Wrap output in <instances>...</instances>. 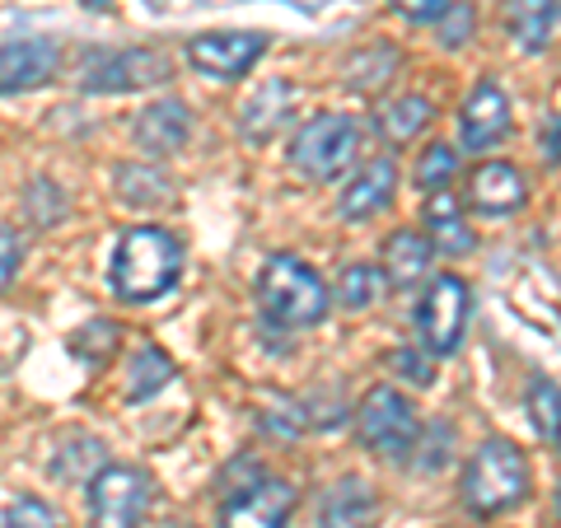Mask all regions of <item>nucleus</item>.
<instances>
[{
  "label": "nucleus",
  "instance_id": "29",
  "mask_svg": "<svg viewBox=\"0 0 561 528\" xmlns=\"http://www.w3.org/2000/svg\"><path fill=\"white\" fill-rule=\"evenodd\" d=\"M454 173H459V154H454V146H431L416 164V187L421 192H445Z\"/></svg>",
  "mask_w": 561,
  "mask_h": 528
},
{
  "label": "nucleus",
  "instance_id": "7",
  "mask_svg": "<svg viewBox=\"0 0 561 528\" xmlns=\"http://www.w3.org/2000/svg\"><path fill=\"white\" fill-rule=\"evenodd\" d=\"M173 76V61L154 47H127V51H99L80 70V90L84 94H127L146 90Z\"/></svg>",
  "mask_w": 561,
  "mask_h": 528
},
{
  "label": "nucleus",
  "instance_id": "27",
  "mask_svg": "<svg viewBox=\"0 0 561 528\" xmlns=\"http://www.w3.org/2000/svg\"><path fill=\"white\" fill-rule=\"evenodd\" d=\"M375 295H379V276L375 267H365V262H351V267H342L337 276V305L342 309H370L375 305Z\"/></svg>",
  "mask_w": 561,
  "mask_h": 528
},
{
  "label": "nucleus",
  "instance_id": "9",
  "mask_svg": "<svg viewBox=\"0 0 561 528\" xmlns=\"http://www.w3.org/2000/svg\"><path fill=\"white\" fill-rule=\"evenodd\" d=\"M267 51V33H243V28H220L202 33L187 43V61L210 80H239L262 61Z\"/></svg>",
  "mask_w": 561,
  "mask_h": 528
},
{
  "label": "nucleus",
  "instance_id": "5",
  "mask_svg": "<svg viewBox=\"0 0 561 528\" xmlns=\"http://www.w3.org/2000/svg\"><path fill=\"white\" fill-rule=\"evenodd\" d=\"M356 435L365 449H375L379 459H408L416 449V435H421V421L412 412V402L402 398L389 383H379L360 398L356 408Z\"/></svg>",
  "mask_w": 561,
  "mask_h": 528
},
{
  "label": "nucleus",
  "instance_id": "4",
  "mask_svg": "<svg viewBox=\"0 0 561 528\" xmlns=\"http://www.w3.org/2000/svg\"><path fill=\"white\" fill-rule=\"evenodd\" d=\"M356 154H360V127H356V117H346V113L313 117L300 127V136L290 140V164L313 183H328V179H337V173H346L356 164Z\"/></svg>",
  "mask_w": 561,
  "mask_h": 528
},
{
  "label": "nucleus",
  "instance_id": "1",
  "mask_svg": "<svg viewBox=\"0 0 561 528\" xmlns=\"http://www.w3.org/2000/svg\"><path fill=\"white\" fill-rule=\"evenodd\" d=\"M183 272V243L160 225H136L117 239L113 253V286L131 305H150V299L169 295L179 286Z\"/></svg>",
  "mask_w": 561,
  "mask_h": 528
},
{
  "label": "nucleus",
  "instance_id": "13",
  "mask_svg": "<svg viewBox=\"0 0 561 528\" xmlns=\"http://www.w3.org/2000/svg\"><path fill=\"white\" fill-rule=\"evenodd\" d=\"M524 197H529L524 173L505 160H486L472 169V179H468V202H472V210H482V216H511V210L524 206Z\"/></svg>",
  "mask_w": 561,
  "mask_h": 528
},
{
  "label": "nucleus",
  "instance_id": "37",
  "mask_svg": "<svg viewBox=\"0 0 561 528\" xmlns=\"http://www.w3.org/2000/svg\"><path fill=\"white\" fill-rule=\"evenodd\" d=\"M557 505H561V496H557Z\"/></svg>",
  "mask_w": 561,
  "mask_h": 528
},
{
  "label": "nucleus",
  "instance_id": "32",
  "mask_svg": "<svg viewBox=\"0 0 561 528\" xmlns=\"http://www.w3.org/2000/svg\"><path fill=\"white\" fill-rule=\"evenodd\" d=\"M262 482V468L253 463V459H234L230 468L220 472V491H225V501H234V496H243V491H253Z\"/></svg>",
  "mask_w": 561,
  "mask_h": 528
},
{
  "label": "nucleus",
  "instance_id": "28",
  "mask_svg": "<svg viewBox=\"0 0 561 528\" xmlns=\"http://www.w3.org/2000/svg\"><path fill=\"white\" fill-rule=\"evenodd\" d=\"M24 210H28V220L38 225V230H51V225L66 216L61 187H57V183H47V179H33L28 192H24Z\"/></svg>",
  "mask_w": 561,
  "mask_h": 528
},
{
  "label": "nucleus",
  "instance_id": "36",
  "mask_svg": "<svg viewBox=\"0 0 561 528\" xmlns=\"http://www.w3.org/2000/svg\"><path fill=\"white\" fill-rule=\"evenodd\" d=\"M557 449H561V431H557Z\"/></svg>",
  "mask_w": 561,
  "mask_h": 528
},
{
  "label": "nucleus",
  "instance_id": "30",
  "mask_svg": "<svg viewBox=\"0 0 561 528\" xmlns=\"http://www.w3.org/2000/svg\"><path fill=\"white\" fill-rule=\"evenodd\" d=\"M5 528H66L61 515L38 496H20L5 509Z\"/></svg>",
  "mask_w": 561,
  "mask_h": 528
},
{
  "label": "nucleus",
  "instance_id": "31",
  "mask_svg": "<svg viewBox=\"0 0 561 528\" xmlns=\"http://www.w3.org/2000/svg\"><path fill=\"white\" fill-rule=\"evenodd\" d=\"M393 375H402L408 383H416V389H431V383H435V365H431L426 351L402 346V351H393Z\"/></svg>",
  "mask_w": 561,
  "mask_h": 528
},
{
  "label": "nucleus",
  "instance_id": "2",
  "mask_svg": "<svg viewBox=\"0 0 561 528\" xmlns=\"http://www.w3.org/2000/svg\"><path fill=\"white\" fill-rule=\"evenodd\" d=\"M524 491H529V463H524V454L501 435L482 439L463 472V505L472 515L491 519V515L515 509L524 501Z\"/></svg>",
  "mask_w": 561,
  "mask_h": 528
},
{
  "label": "nucleus",
  "instance_id": "15",
  "mask_svg": "<svg viewBox=\"0 0 561 528\" xmlns=\"http://www.w3.org/2000/svg\"><path fill=\"white\" fill-rule=\"evenodd\" d=\"M393 192H398V164L393 160H370L356 179L346 183L337 206H342L346 220H370L375 210H383L393 202Z\"/></svg>",
  "mask_w": 561,
  "mask_h": 528
},
{
  "label": "nucleus",
  "instance_id": "24",
  "mask_svg": "<svg viewBox=\"0 0 561 528\" xmlns=\"http://www.w3.org/2000/svg\"><path fill=\"white\" fill-rule=\"evenodd\" d=\"M103 463V445L90 435H80V439H66V449L51 459V478H61V482H84V478H99V468Z\"/></svg>",
  "mask_w": 561,
  "mask_h": 528
},
{
  "label": "nucleus",
  "instance_id": "10",
  "mask_svg": "<svg viewBox=\"0 0 561 528\" xmlns=\"http://www.w3.org/2000/svg\"><path fill=\"white\" fill-rule=\"evenodd\" d=\"M61 66V47L51 38H14L0 43V94H24L38 90L57 76Z\"/></svg>",
  "mask_w": 561,
  "mask_h": 528
},
{
  "label": "nucleus",
  "instance_id": "21",
  "mask_svg": "<svg viewBox=\"0 0 561 528\" xmlns=\"http://www.w3.org/2000/svg\"><path fill=\"white\" fill-rule=\"evenodd\" d=\"M435 117V108H431V99H421V94H402V99H393L389 108L379 113V136L389 140V146H408V140L426 127V122Z\"/></svg>",
  "mask_w": 561,
  "mask_h": 528
},
{
  "label": "nucleus",
  "instance_id": "34",
  "mask_svg": "<svg viewBox=\"0 0 561 528\" xmlns=\"http://www.w3.org/2000/svg\"><path fill=\"white\" fill-rule=\"evenodd\" d=\"M472 33V5H445V14H440V38H445V47H459L463 38Z\"/></svg>",
  "mask_w": 561,
  "mask_h": 528
},
{
  "label": "nucleus",
  "instance_id": "17",
  "mask_svg": "<svg viewBox=\"0 0 561 528\" xmlns=\"http://www.w3.org/2000/svg\"><path fill=\"white\" fill-rule=\"evenodd\" d=\"M290 108H295V84L290 80H267L249 99V108L239 113V131L262 146V140H272L280 131V122L290 117Z\"/></svg>",
  "mask_w": 561,
  "mask_h": 528
},
{
  "label": "nucleus",
  "instance_id": "25",
  "mask_svg": "<svg viewBox=\"0 0 561 528\" xmlns=\"http://www.w3.org/2000/svg\"><path fill=\"white\" fill-rule=\"evenodd\" d=\"M169 192V179L160 169H146V164H122L117 169V197L131 202V206H150Z\"/></svg>",
  "mask_w": 561,
  "mask_h": 528
},
{
  "label": "nucleus",
  "instance_id": "18",
  "mask_svg": "<svg viewBox=\"0 0 561 528\" xmlns=\"http://www.w3.org/2000/svg\"><path fill=\"white\" fill-rule=\"evenodd\" d=\"M426 239H431V249H440L449 257H463L472 253V230H468V220H463V206L454 192H431L426 197Z\"/></svg>",
  "mask_w": 561,
  "mask_h": 528
},
{
  "label": "nucleus",
  "instance_id": "6",
  "mask_svg": "<svg viewBox=\"0 0 561 528\" xmlns=\"http://www.w3.org/2000/svg\"><path fill=\"white\" fill-rule=\"evenodd\" d=\"M468 313H472V290L459 276H440L431 280V290L416 305V337L426 356H454L468 332Z\"/></svg>",
  "mask_w": 561,
  "mask_h": 528
},
{
  "label": "nucleus",
  "instance_id": "8",
  "mask_svg": "<svg viewBox=\"0 0 561 528\" xmlns=\"http://www.w3.org/2000/svg\"><path fill=\"white\" fill-rule=\"evenodd\" d=\"M150 515V478L140 468H99L90 482V524L94 528H140Z\"/></svg>",
  "mask_w": 561,
  "mask_h": 528
},
{
  "label": "nucleus",
  "instance_id": "20",
  "mask_svg": "<svg viewBox=\"0 0 561 528\" xmlns=\"http://www.w3.org/2000/svg\"><path fill=\"white\" fill-rule=\"evenodd\" d=\"M505 20H511V33L524 51H542L552 38L557 5L552 0H511V5H505Z\"/></svg>",
  "mask_w": 561,
  "mask_h": 528
},
{
  "label": "nucleus",
  "instance_id": "3",
  "mask_svg": "<svg viewBox=\"0 0 561 528\" xmlns=\"http://www.w3.org/2000/svg\"><path fill=\"white\" fill-rule=\"evenodd\" d=\"M257 299H262V313L280 328H313L328 313V286L319 280V272L290 253H280L262 267Z\"/></svg>",
  "mask_w": 561,
  "mask_h": 528
},
{
  "label": "nucleus",
  "instance_id": "19",
  "mask_svg": "<svg viewBox=\"0 0 561 528\" xmlns=\"http://www.w3.org/2000/svg\"><path fill=\"white\" fill-rule=\"evenodd\" d=\"M383 272H389V280L398 290L416 286V280L431 272V239L421 230H398L389 243H383Z\"/></svg>",
  "mask_w": 561,
  "mask_h": 528
},
{
  "label": "nucleus",
  "instance_id": "26",
  "mask_svg": "<svg viewBox=\"0 0 561 528\" xmlns=\"http://www.w3.org/2000/svg\"><path fill=\"white\" fill-rule=\"evenodd\" d=\"M524 408H529V421H534V431L542 439H557V431H561V389L552 379H534Z\"/></svg>",
  "mask_w": 561,
  "mask_h": 528
},
{
  "label": "nucleus",
  "instance_id": "35",
  "mask_svg": "<svg viewBox=\"0 0 561 528\" xmlns=\"http://www.w3.org/2000/svg\"><path fill=\"white\" fill-rule=\"evenodd\" d=\"M393 10L408 14V20H416V24H426V20H440L445 14V0H393Z\"/></svg>",
  "mask_w": 561,
  "mask_h": 528
},
{
  "label": "nucleus",
  "instance_id": "22",
  "mask_svg": "<svg viewBox=\"0 0 561 528\" xmlns=\"http://www.w3.org/2000/svg\"><path fill=\"white\" fill-rule=\"evenodd\" d=\"M393 70H398V51L389 43H370L365 51H356V57L346 61V90L375 94L383 80H393Z\"/></svg>",
  "mask_w": 561,
  "mask_h": 528
},
{
  "label": "nucleus",
  "instance_id": "11",
  "mask_svg": "<svg viewBox=\"0 0 561 528\" xmlns=\"http://www.w3.org/2000/svg\"><path fill=\"white\" fill-rule=\"evenodd\" d=\"M295 509V491L290 482H276V478H262L253 491L225 501L220 509V528H286Z\"/></svg>",
  "mask_w": 561,
  "mask_h": 528
},
{
  "label": "nucleus",
  "instance_id": "23",
  "mask_svg": "<svg viewBox=\"0 0 561 528\" xmlns=\"http://www.w3.org/2000/svg\"><path fill=\"white\" fill-rule=\"evenodd\" d=\"M169 379H173V360L164 356L160 346H140L131 356V369H127V398L146 402L160 389H169Z\"/></svg>",
  "mask_w": 561,
  "mask_h": 528
},
{
  "label": "nucleus",
  "instance_id": "16",
  "mask_svg": "<svg viewBox=\"0 0 561 528\" xmlns=\"http://www.w3.org/2000/svg\"><path fill=\"white\" fill-rule=\"evenodd\" d=\"M187 131H192V117H187V103H179V99H160L136 117V140H140V150H150V154L183 150Z\"/></svg>",
  "mask_w": 561,
  "mask_h": 528
},
{
  "label": "nucleus",
  "instance_id": "33",
  "mask_svg": "<svg viewBox=\"0 0 561 528\" xmlns=\"http://www.w3.org/2000/svg\"><path fill=\"white\" fill-rule=\"evenodd\" d=\"M20 267H24V239H20V230L0 225V290L20 276Z\"/></svg>",
  "mask_w": 561,
  "mask_h": 528
},
{
  "label": "nucleus",
  "instance_id": "14",
  "mask_svg": "<svg viewBox=\"0 0 561 528\" xmlns=\"http://www.w3.org/2000/svg\"><path fill=\"white\" fill-rule=\"evenodd\" d=\"M375 524H379V496L360 478H342L319 505V528H375Z\"/></svg>",
  "mask_w": 561,
  "mask_h": 528
},
{
  "label": "nucleus",
  "instance_id": "12",
  "mask_svg": "<svg viewBox=\"0 0 561 528\" xmlns=\"http://www.w3.org/2000/svg\"><path fill=\"white\" fill-rule=\"evenodd\" d=\"M511 131V99H505L501 84L482 80L478 90L463 99V113H459V136L468 150H491L496 140Z\"/></svg>",
  "mask_w": 561,
  "mask_h": 528
}]
</instances>
